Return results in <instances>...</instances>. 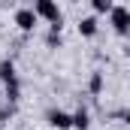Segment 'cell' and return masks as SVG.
Instances as JSON below:
<instances>
[{
    "label": "cell",
    "mask_w": 130,
    "mask_h": 130,
    "mask_svg": "<svg viewBox=\"0 0 130 130\" xmlns=\"http://www.w3.org/2000/svg\"><path fill=\"white\" fill-rule=\"evenodd\" d=\"M103 88H106V73H103V70H94L91 79H88V94H91V97H100Z\"/></svg>",
    "instance_id": "obj_8"
},
{
    "label": "cell",
    "mask_w": 130,
    "mask_h": 130,
    "mask_svg": "<svg viewBox=\"0 0 130 130\" xmlns=\"http://www.w3.org/2000/svg\"><path fill=\"white\" fill-rule=\"evenodd\" d=\"M30 9L36 18H42L48 24V30H64V12H61V6L55 0H36Z\"/></svg>",
    "instance_id": "obj_1"
},
{
    "label": "cell",
    "mask_w": 130,
    "mask_h": 130,
    "mask_svg": "<svg viewBox=\"0 0 130 130\" xmlns=\"http://www.w3.org/2000/svg\"><path fill=\"white\" fill-rule=\"evenodd\" d=\"M45 45H48V48H61V45H64L61 30H48V33H45Z\"/></svg>",
    "instance_id": "obj_11"
},
{
    "label": "cell",
    "mask_w": 130,
    "mask_h": 130,
    "mask_svg": "<svg viewBox=\"0 0 130 130\" xmlns=\"http://www.w3.org/2000/svg\"><path fill=\"white\" fill-rule=\"evenodd\" d=\"M45 121H48V127H55V130H73L70 112H64V109H48L45 112Z\"/></svg>",
    "instance_id": "obj_4"
},
{
    "label": "cell",
    "mask_w": 130,
    "mask_h": 130,
    "mask_svg": "<svg viewBox=\"0 0 130 130\" xmlns=\"http://www.w3.org/2000/svg\"><path fill=\"white\" fill-rule=\"evenodd\" d=\"M12 24H15L21 33H33V30H36V24H39V18L33 15L30 6H18L15 15H12Z\"/></svg>",
    "instance_id": "obj_3"
},
{
    "label": "cell",
    "mask_w": 130,
    "mask_h": 130,
    "mask_svg": "<svg viewBox=\"0 0 130 130\" xmlns=\"http://www.w3.org/2000/svg\"><path fill=\"white\" fill-rule=\"evenodd\" d=\"M0 82H3V85L18 82V73H15V61H12V58H3V61H0Z\"/></svg>",
    "instance_id": "obj_7"
},
{
    "label": "cell",
    "mask_w": 130,
    "mask_h": 130,
    "mask_svg": "<svg viewBox=\"0 0 130 130\" xmlns=\"http://www.w3.org/2000/svg\"><path fill=\"white\" fill-rule=\"evenodd\" d=\"M115 6V0H91V15H109V9Z\"/></svg>",
    "instance_id": "obj_9"
},
{
    "label": "cell",
    "mask_w": 130,
    "mask_h": 130,
    "mask_svg": "<svg viewBox=\"0 0 130 130\" xmlns=\"http://www.w3.org/2000/svg\"><path fill=\"white\" fill-rule=\"evenodd\" d=\"M3 88H6V103H18V100H21V82L3 85Z\"/></svg>",
    "instance_id": "obj_10"
},
{
    "label": "cell",
    "mask_w": 130,
    "mask_h": 130,
    "mask_svg": "<svg viewBox=\"0 0 130 130\" xmlns=\"http://www.w3.org/2000/svg\"><path fill=\"white\" fill-rule=\"evenodd\" d=\"M109 24H112V30L118 33V36H127L130 33V9L124 3H115L109 9Z\"/></svg>",
    "instance_id": "obj_2"
},
{
    "label": "cell",
    "mask_w": 130,
    "mask_h": 130,
    "mask_svg": "<svg viewBox=\"0 0 130 130\" xmlns=\"http://www.w3.org/2000/svg\"><path fill=\"white\" fill-rule=\"evenodd\" d=\"M70 121H73V130H88L91 127V112L85 106H79L76 112H70Z\"/></svg>",
    "instance_id": "obj_6"
},
{
    "label": "cell",
    "mask_w": 130,
    "mask_h": 130,
    "mask_svg": "<svg viewBox=\"0 0 130 130\" xmlns=\"http://www.w3.org/2000/svg\"><path fill=\"white\" fill-rule=\"evenodd\" d=\"M100 30V21L94 18V15H82L79 18V36H85V39H94Z\"/></svg>",
    "instance_id": "obj_5"
}]
</instances>
